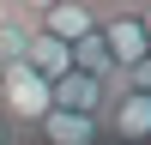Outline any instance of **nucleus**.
Masks as SVG:
<instances>
[{"instance_id": "7ed1b4c3", "label": "nucleus", "mask_w": 151, "mask_h": 145, "mask_svg": "<svg viewBox=\"0 0 151 145\" xmlns=\"http://www.w3.org/2000/svg\"><path fill=\"white\" fill-rule=\"evenodd\" d=\"M103 139L109 145H151V97L121 85L115 103L103 109Z\"/></svg>"}, {"instance_id": "423d86ee", "label": "nucleus", "mask_w": 151, "mask_h": 145, "mask_svg": "<svg viewBox=\"0 0 151 145\" xmlns=\"http://www.w3.org/2000/svg\"><path fill=\"white\" fill-rule=\"evenodd\" d=\"M55 91V109H67V115H97L103 121V109L115 103V91L121 85H109V79H91V72H67L60 85H48Z\"/></svg>"}, {"instance_id": "39448f33", "label": "nucleus", "mask_w": 151, "mask_h": 145, "mask_svg": "<svg viewBox=\"0 0 151 145\" xmlns=\"http://www.w3.org/2000/svg\"><path fill=\"white\" fill-rule=\"evenodd\" d=\"M97 18H103V12H97L91 6V0H55V6H42V12H36V30H42V36H55V42H85V36H91L97 30Z\"/></svg>"}, {"instance_id": "f03ea898", "label": "nucleus", "mask_w": 151, "mask_h": 145, "mask_svg": "<svg viewBox=\"0 0 151 145\" xmlns=\"http://www.w3.org/2000/svg\"><path fill=\"white\" fill-rule=\"evenodd\" d=\"M97 42H103V55H109V67H115V79H127V72L151 55L139 12H103V18H97Z\"/></svg>"}, {"instance_id": "9d476101", "label": "nucleus", "mask_w": 151, "mask_h": 145, "mask_svg": "<svg viewBox=\"0 0 151 145\" xmlns=\"http://www.w3.org/2000/svg\"><path fill=\"white\" fill-rule=\"evenodd\" d=\"M91 6H97V12H139L145 0H91Z\"/></svg>"}, {"instance_id": "ddd939ff", "label": "nucleus", "mask_w": 151, "mask_h": 145, "mask_svg": "<svg viewBox=\"0 0 151 145\" xmlns=\"http://www.w3.org/2000/svg\"><path fill=\"white\" fill-rule=\"evenodd\" d=\"M139 24H145V42H151V0L139 6Z\"/></svg>"}, {"instance_id": "f8f14e48", "label": "nucleus", "mask_w": 151, "mask_h": 145, "mask_svg": "<svg viewBox=\"0 0 151 145\" xmlns=\"http://www.w3.org/2000/svg\"><path fill=\"white\" fill-rule=\"evenodd\" d=\"M0 145H24V139H18V133H12V127H6V115H0Z\"/></svg>"}, {"instance_id": "20e7f679", "label": "nucleus", "mask_w": 151, "mask_h": 145, "mask_svg": "<svg viewBox=\"0 0 151 145\" xmlns=\"http://www.w3.org/2000/svg\"><path fill=\"white\" fill-rule=\"evenodd\" d=\"M24 145H109V139H103V121H97V115H67V109H48V115L24 133Z\"/></svg>"}, {"instance_id": "0eeeda50", "label": "nucleus", "mask_w": 151, "mask_h": 145, "mask_svg": "<svg viewBox=\"0 0 151 145\" xmlns=\"http://www.w3.org/2000/svg\"><path fill=\"white\" fill-rule=\"evenodd\" d=\"M12 67H30L42 85H60V79L73 72V48H67V42H55V36H42V30L30 24V36H24V55L12 60Z\"/></svg>"}, {"instance_id": "4468645a", "label": "nucleus", "mask_w": 151, "mask_h": 145, "mask_svg": "<svg viewBox=\"0 0 151 145\" xmlns=\"http://www.w3.org/2000/svg\"><path fill=\"white\" fill-rule=\"evenodd\" d=\"M0 79H6V60H0Z\"/></svg>"}, {"instance_id": "6e6552de", "label": "nucleus", "mask_w": 151, "mask_h": 145, "mask_svg": "<svg viewBox=\"0 0 151 145\" xmlns=\"http://www.w3.org/2000/svg\"><path fill=\"white\" fill-rule=\"evenodd\" d=\"M73 72H91V79L121 85V79H115V67H109V55H103V42H97V30L85 36V42H73Z\"/></svg>"}, {"instance_id": "1a4fd4ad", "label": "nucleus", "mask_w": 151, "mask_h": 145, "mask_svg": "<svg viewBox=\"0 0 151 145\" xmlns=\"http://www.w3.org/2000/svg\"><path fill=\"white\" fill-rule=\"evenodd\" d=\"M121 85H127V91H145V97H151V55H145V60H139V67H133Z\"/></svg>"}, {"instance_id": "9b49d317", "label": "nucleus", "mask_w": 151, "mask_h": 145, "mask_svg": "<svg viewBox=\"0 0 151 145\" xmlns=\"http://www.w3.org/2000/svg\"><path fill=\"white\" fill-rule=\"evenodd\" d=\"M42 6H55V0H12V12H24V18H36Z\"/></svg>"}, {"instance_id": "f257e3e1", "label": "nucleus", "mask_w": 151, "mask_h": 145, "mask_svg": "<svg viewBox=\"0 0 151 145\" xmlns=\"http://www.w3.org/2000/svg\"><path fill=\"white\" fill-rule=\"evenodd\" d=\"M48 109H55V91H48L30 67H6V79H0V115H6V127L18 133V139L48 115Z\"/></svg>"}]
</instances>
